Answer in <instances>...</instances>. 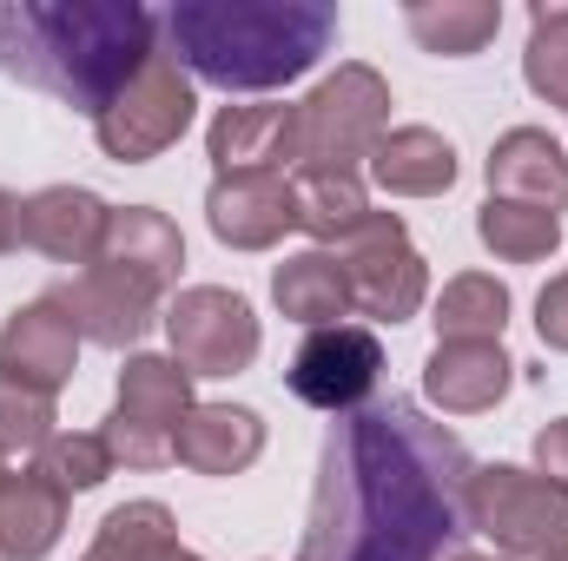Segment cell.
Masks as SVG:
<instances>
[{
	"instance_id": "6da1fadb",
	"label": "cell",
	"mask_w": 568,
	"mask_h": 561,
	"mask_svg": "<svg viewBox=\"0 0 568 561\" xmlns=\"http://www.w3.org/2000/svg\"><path fill=\"white\" fill-rule=\"evenodd\" d=\"M476 462L463 436L429 422L410 397L364 404L331 422L297 561H443L463 522Z\"/></svg>"
},
{
	"instance_id": "7a4b0ae2",
	"label": "cell",
	"mask_w": 568,
	"mask_h": 561,
	"mask_svg": "<svg viewBox=\"0 0 568 561\" xmlns=\"http://www.w3.org/2000/svg\"><path fill=\"white\" fill-rule=\"evenodd\" d=\"M159 20L133 0H0V73L80 113H106L159 53Z\"/></svg>"
},
{
	"instance_id": "3957f363",
	"label": "cell",
	"mask_w": 568,
	"mask_h": 561,
	"mask_svg": "<svg viewBox=\"0 0 568 561\" xmlns=\"http://www.w3.org/2000/svg\"><path fill=\"white\" fill-rule=\"evenodd\" d=\"M172 60L225 93H278L304 80L331 40L337 7L331 0H179L165 13Z\"/></svg>"
},
{
	"instance_id": "277c9868",
	"label": "cell",
	"mask_w": 568,
	"mask_h": 561,
	"mask_svg": "<svg viewBox=\"0 0 568 561\" xmlns=\"http://www.w3.org/2000/svg\"><path fill=\"white\" fill-rule=\"evenodd\" d=\"M469 536H489L503 561H562L568 555V489L516 462H476L463 489Z\"/></svg>"
},
{
	"instance_id": "5b68a950",
	"label": "cell",
	"mask_w": 568,
	"mask_h": 561,
	"mask_svg": "<svg viewBox=\"0 0 568 561\" xmlns=\"http://www.w3.org/2000/svg\"><path fill=\"white\" fill-rule=\"evenodd\" d=\"M390 133V80L364 60H344L297 106V159L304 172H357Z\"/></svg>"
},
{
	"instance_id": "8992f818",
	"label": "cell",
	"mask_w": 568,
	"mask_h": 561,
	"mask_svg": "<svg viewBox=\"0 0 568 561\" xmlns=\"http://www.w3.org/2000/svg\"><path fill=\"white\" fill-rule=\"evenodd\" d=\"M192 377L179 370V357H126L120 370V404L106 417V449L126 469H165L179 462V422L192 417Z\"/></svg>"
},
{
	"instance_id": "52a82bcc",
	"label": "cell",
	"mask_w": 568,
	"mask_h": 561,
	"mask_svg": "<svg viewBox=\"0 0 568 561\" xmlns=\"http://www.w3.org/2000/svg\"><path fill=\"white\" fill-rule=\"evenodd\" d=\"M192 113H199L192 73H185L172 53H152L140 73L120 86V100L93 120V140H100L106 159H120V165H145V159H159L165 145L185 140Z\"/></svg>"
},
{
	"instance_id": "ba28073f",
	"label": "cell",
	"mask_w": 568,
	"mask_h": 561,
	"mask_svg": "<svg viewBox=\"0 0 568 561\" xmlns=\"http://www.w3.org/2000/svg\"><path fill=\"white\" fill-rule=\"evenodd\" d=\"M337 265H344V284H351V310L377 317V324H410L429 297V272L424 252L410 245L404 218L397 212H371L351 238L331 245Z\"/></svg>"
},
{
	"instance_id": "9c48e42d",
	"label": "cell",
	"mask_w": 568,
	"mask_h": 561,
	"mask_svg": "<svg viewBox=\"0 0 568 561\" xmlns=\"http://www.w3.org/2000/svg\"><path fill=\"white\" fill-rule=\"evenodd\" d=\"M165 337H172V357L185 377H239L258 364V310L225 290V284H185L172 304H165Z\"/></svg>"
},
{
	"instance_id": "30bf717a",
	"label": "cell",
	"mask_w": 568,
	"mask_h": 561,
	"mask_svg": "<svg viewBox=\"0 0 568 561\" xmlns=\"http://www.w3.org/2000/svg\"><path fill=\"white\" fill-rule=\"evenodd\" d=\"M377 370H384V344L377 330L364 324H331V330H311L284 370L291 397L311 404V410H331V417H351L371 404L377 390Z\"/></svg>"
},
{
	"instance_id": "8fae6325",
	"label": "cell",
	"mask_w": 568,
	"mask_h": 561,
	"mask_svg": "<svg viewBox=\"0 0 568 561\" xmlns=\"http://www.w3.org/2000/svg\"><path fill=\"white\" fill-rule=\"evenodd\" d=\"M53 297H60V310L73 317L80 344L126 350V344H140L145 330H152V317H159V297H165V290L126 278V272H113V265H87L80 278L60 284Z\"/></svg>"
},
{
	"instance_id": "7c38bea8",
	"label": "cell",
	"mask_w": 568,
	"mask_h": 561,
	"mask_svg": "<svg viewBox=\"0 0 568 561\" xmlns=\"http://www.w3.org/2000/svg\"><path fill=\"white\" fill-rule=\"evenodd\" d=\"M205 225L232 252H272L284 232H297V198L284 172H232L205 192Z\"/></svg>"
},
{
	"instance_id": "4fadbf2b",
	"label": "cell",
	"mask_w": 568,
	"mask_h": 561,
	"mask_svg": "<svg viewBox=\"0 0 568 561\" xmlns=\"http://www.w3.org/2000/svg\"><path fill=\"white\" fill-rule=\"evenodd\" d=\"M73 364H80V330H73V317L60 310L53 290L33 297V304H20V310L0 324V377H13V384L53 397V390L73 377Z\"/></svg>"
},
{
	"instance_id": "5bb4252c",
	"label": "cell",
	"mask_w": 568,
	"mask_h": 561,
	"mask_svg": "<svg viewBox=\"0 0 568 561\" xmlns=\"http://www.w3.org/2000/svg\"><path fill=\"white\" fill-rule=\"evenodd\" d=\"M113 205L87 185H47L33 198H20V245H33L53 265H93L100 238H106Z\"/></svg>"
},
{
	"instance_id": "9a60e30c",
	"label": "cell",
	"mask_w": 568,
	"mask_h": 561,
	"mask_svg": "<svg viewBox=\"0 0 568 561\" xmlns=\"http://www.w3.org/2000/svg\"><path fill=\"white\" fill-rule=\"evenodd\" d=\"M516 384V364L503 344L489 337H469V344H436L424 357V397L443 417H483L509 397Z\"/></svg>"
},
{
	"instance_id": "2e32d148",
	"label": "cell",
	"mask_w": 568,
	"mask_h": 561,
	"mask_svg": "<svg viewBox=\"0 0 568 561\" xmlns=\"http://www.w3.org/2000/svg\"><path fill=\"white\" fill-rule=\"evenodd\" d=\"M205 152H212L219 178H232V172H284L297 159V106H278V100L219 106V120L205 126Z\"/></svg>"
},
{
	"instance_id": "e0dca14e",
	"label": "cell",
	"mask_w": 568,
	"mask_h": 561,
	"mask_svg": "<svg viewBox=\"0 0 568 561\" xmlns=\"http://www.w3.org/2000/svg\"><path fill=\"white\" fill-rule=\"evenodd\" d=\"M483 172H489V198H523V205H542V212L568 205V152L542 126H509L489 145Z\"/></svg>"
},
{
	"instance_id": "ac0fdd59",
	"label": "cell",
	"mask_w": 568,
	"mask_h": 561,
	"mask_svg": "<svg viewBox=\"0 0 568 561\" xmlns=\"http://www.w3.org/2000/svg\"><path fill=\"white\" fill-rule=\"evenodd\" d=\"M93 265H113V272L152 284V290H172L179 284V265H185V238H179V225L165 212L120 205L106 218V238H100V258Z\"/></svg>"
},
{
	"instance_id": "d6986e66",
	"label": "cell",
	"mask_w": 568,
	"mask_h": 561,
	"mask_svg": "<svg viewBox=\"0 0 568 561\" xmlns=\"http://www.w3.org/2000/svg\"><path fill=\"white\" fill-rule=\"evenodd\" d=\"M265 456V422L245 404H199L179 422V462L199 476H239Z\"/></svg>"
},
{
	"instance_id": "ffe728a7",
	"label": "cell",
	"mask_w": 568,
	"mask_h": 561,
	"mask_svg": "<svg viewBox=\"0 0 568 561\" xmlns=\"http://www.w3.org/2000/svg\"><path fill=\"white\" fill-rule=\"evenodd\" d=\"M371 178L390 198H443L456 185V145L436 126H390L371 152Z\"/></svg>"
},
{
	"instance_id": "44dd1931",
	"label": "cell",
	"mask_w": 568,
	"mask_h": 561,
	"mask_svg": "<svg viewBox=\"0 0 568 561\" xmlns=\"http://www.w3.org/2000/svg\"><path fill=\"white\" fill-rule=\"evenodd\" d=\"M272 304H278L291 324H304V330H331V324H344V317H351V284H344L337 252L311 245V252L284 258L278 272H272Z\"/></svg>"
},
{
	"instance_id": "7402d4cb",
	"label": "cell",
	"mask_w": 568,
	"mask_h": 561,
	"mask_svg": "<svg viewBox=\"0 0 568 561\" xmlns=\"http://www.w3.org/2000/svg\"><path fill=\"white\" fill-rule=\"evenodd\" d=\"M60 529H67V496H60L40 469L0 482V561L53 555Z\"/></svg>"
},
{
	"instance_id": "603a6c76",
	"label": "cell",
	"mask_w": 568,
	"mask_h": 561,
	"mask_svg": "<svg viewBox=\"0 0 568 561\" xmlns=\"http://www.w3.org/2000/svg\"><path fill=\"white\" fill-rule=\"evenodd\" d=\"M404 27H410V40L424 53H436V60H469V53H483L496 40L503 7L496 0H410L404 7Z\"/></svg>"
},
{
	"instance_id": "cb8c5ba5",
	"label": "cell",
	"mask_w": 568,
	"mask_h": 561,
	"mask_svg": "<svg viewBox=\"0 0 568 561\" xmlns=\"http://www.w3.org/2000/svg\"><path fill=\"white\" fill-rule=\"evenodd\" d=\"M291 198H297V232H311L324 252L371 218V192L357 172H297Z\"/></svg>"
},
{
	"instance_id": "d4e9b609",
	"label": "cell",
	"mask_w": 568,
	"mask_h": 561,
	"mask_svg": "<svg viewBox=\"0 0 568 561\" xmlns=\"http://www.w3.org/2000/svg\"><path fill=\"white\" fill-rule=\"evenodd\" d=\"M503 324H509V284L503 278L463 272L436 290V344H469V337L503 344Z\"/></svg>"
},
{
	"instance_id": "484cf974",
	"label": "cell",
	"mask_w": 568,
	"mask_h": 561,
	"mask_svg": "<svg viewBox=\"0 0 568 561\" xmlns=\"http://www.w3.org/2000/svg\"><path fill=\"white\" fill-rule=\"evenodd\" d=\"M476 238H483L503 265H542V258L562 245V218L542 212V205H523V198H483Z\"/></svg>"
},
{
	"instance_id": "4316f807",
	"label": "cell",
	"mask_w": 568,
	"mask_h": 561,
	"mask_svg": "<svg viewBox=\"0 0 568 561\" xmlns=\"http://www.w3.org/2000/svg\"><path fill=\"white\" fill-rule=\"evenodd\" d=\"M93 561H172L179 555V522L165 502H120L106 509L100 536H93Z\"/></svg>"
},
{
	"instance_id": "83f0119b",
	"label": "cell",
	"mask_w": 568,
	"mask_h": 561,
	"mask_svg": "<svg viewBox=\"0 0 568 561\" xmlns=\"http://www.w3.org/2000/svg\"><path fill=\"white\" fill-rule=\"evenodd\" d=\"M523 80L536 100L568 113V0L529 13V47H523Z\"/></svg>"
},
{
	"instance_id": "f1b7e54d",
	"label": "cell",
	"mask_w": 568,
	"mask_h": 561,
	"mask_svg": "<svg viewBox=\"0 0 568 561\" xmlns=\"http://www.w3.org/2000/svg\"><path fill=\"white\" fill-rule=\"evenodd\" d=\"M60 496H87V489H100L106 476H113V449H106V436H93V429H60L47 449H40V462H33Z\"/></svg>"
},
{
	"instance_id": "f546056e",
	"label": "cell",
	"mask_w": 568,
	"mask_h": 561,
	"mask_svg": "<svg viewBox=\"0 0 568 561\" xmlns=\"http://www.w3.org/2000/svg\"><path fill=\"white\" fill-rule=\"evenodd\" d=\"M60 410L47 390H27L13 377H0V456H40L60 429Z\"/></svg>"
},
{
	"instance_id": "4dcf8cb0",
	"label": "cell",
	"mask_w": 568,
	"mask_h": 561,
	"mask_svg": "<svg viewBox=\"0 0 568 561\" xmlns=\"http://www.w3.org/2000/svg\"><path fill=\"white\" fill-rule=\"evenodd\" d=\"M536 337L568 357V272L562 278H549L542 284V297H536Z\"/></svg>"
},
{
	"instance_id": "1f68e13d",
	"label": "cell",
	"mask_w": 568,
	"mask_h": 561,
	"mask_svg": "<svg viewBox=\"0 0 568 561\" xmlns=\"http://www.w3.org/2000/svg\"><path fill=\"white\" fill-rule=\"evenodd\" d=\"M536 476H549L556 489H568V417L536 429Z\"/></svg>"
},
{
	"instance_id": "d6a6232c",
	"label": "cell",
	"mask_w": 568,
	"mask_h": 561,
	"mask_svg": "<svg viewBox=\"0 0 568 561\" xmlns=\"http://www.w3.org/2000/svg\"><path fill=\"white\" fill-rule=\"evenodd\" d=\"M20 245V198L13 192H0V258Z\"/></svg>"
},
{
	"instance_id": "836d02e7",
	"label": "cell",
	"mask_w": 568,
	"mask_h": 561,
	"mask_svg": "<svg viewBox=\"0 0 568 561\" xmlns=\"http://www.w3.org/2000/svg\"><path fill=\"white\" fill-rule=\"evenodd\" d=\"M443 561H503V555H476V549H449Z\"/></svg>"
},
{
	"instance_id": "e575fe53",
	"label": "cell",
	"mask_w": 568,
	"mask_h": 561,
	"mask_svg": "<svg viewBox=\"0 0 568 561\" xmlns=\"http://www.w3.org/2000/svg\"><path fill=\"white\" fill-rule=\"evenodd\" d=\"M172 561H205V555H192V549H179V555H172Z\"/></svg>"
},
{
	"instance_id": "d590c367",
	"label": "cell",
	"mask_w": 568,
	"mask_h": 561,
	"mask_svg": "<svg viewBox=\"0 0 568 561\" xmlns=\"http://www.w3.org/2000/svg\"><path fill=\"white\" fill-rule=\"evenodd\" d=\"M0 482H7V456H0Z\"/></svg>"
},
{
	"instance_id": "8d00e7d4",
	"label": "cell",
	"mask_w": 568,
	"mask_h": 561,
	"mask_svg": "<svg viewBox=\"0 0 568 561\" xmlns=\"http://www.w3.org/2000/svg\"><path fill=\"white\" fill-rule=\"evenodd\" d=\"M80 561H93V555H80Z\"/></svg>"
},
{
	"instance_id": "74e56055",
	"label": "cell",
	"mask_w": 568,
	"mask_h": 561,
	"mask_svg": "<svg viewBox=\"0 0 568 561\" xmlns=\"http://www.w3.org/2000/svg\"><path fill=\"white\" fill-rule=\"evenodd\" d=\"M562 561H568V555H562Z\"/></svg>"
}]
</instances>
